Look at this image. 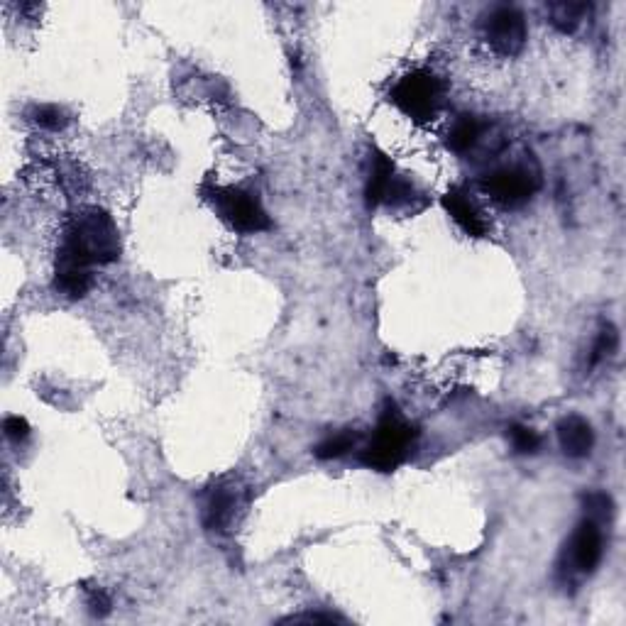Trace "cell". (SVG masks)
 Segmentation results:
<instances>
[{"mask_svg":"<svg viewBox=\"0 0 626 626\" xmlns=\"http://www.w3.org/2000/svg\"><path fill=\"white\" fill-rule=\"evenodd\" d=\"M585 504H587V512H590V519H609L612 516V497L604 492H595L590 494V497H585Z\"/></svg>","mask_w":626,"mask_h":626,"instance_id":"d6986e66","label":"cell"},{"mask_svg":"<svg viewBox=\"0 0 626 626\" xmlns=\"http://www.w3.org/2000/svg\"><path fill=\"white\" fill-rule=\"evenodd\" d=\"M30 118L45 130H64L69 123V113L62 106H54V103H40V106H35Z\"/></svg>","mask_w":626,"mask_h":626,"instance_id":"2e32d148","label":"cell"},{"mask_svg":"<svg viewBox=\"0 0 626 626\" xmlns=\"http://www.w3.org/2000/svg\"><path fill=\"white\" fill-rule=\"evenodd\" d=\"M507 436H509V443H512L514 453L519 455H534L538 448H541V436L534 431V428L529 426H521V424H514L507 428Z\"/></svg>","mask_w":626,"mask_h":626,"instance_id":"e0dca14e","label":"cell"},{"mask_svg":"<svg viewBox=\"0 0 626 626\" xmlns=\"http://www.w3.org/2000/svg\"><path fill=\"white\" fill-rule=\"evenodd\" d=\"M91 267L93 265L84 262L81 257L59 250L57 262H54V289H57L64 299L71 301L84 299L93 287Z\"/></svg>","mask_w":626,"mask_h":626,"instance_id":"52a82bcc","label":"cell"},{"mask_svg":"<svg viewBox=\"0 0 626 626\" xmlns=\"http://www.w3.org/2000/svg\"><path fill=\"white\" fill-rule=\"evenodd\" d=\"M604 553L602 531L595 519H585L570 538V563L578 573H595Z\"/></svg>","mask_w":626,"mask_h":626,"instance_id":"ba28073f","label":"cell"},{"mask_svg":"<svg viewBox=\"0 0 626 626\" xmlns=\"http://www.w3.org/2000/svg\"><path fill=\"white\" fill-rule=\"evenodd\" d=\"M235 507H238V492H233V487H216L208 492L206 502H203V526L208 531H223L233 521Z\"/></svg>","mask_w":626,"mask_h":626,"instance_id":"8fae6325","label":"cell"},{"mask_svg":"<svg viewBox=\"0 0 626 626\" xmlns=\"http://www.w3.org/2000/svg\"><path fill=\"white\" fill-rule=\"evenodd\" d=\"M203 196L216 208L218 216L238 233L252 235L272 228L267 211L250 191L238 189V186H203Z\"/></svg>","mask_w":626,"mask_h":626,"instance_id":"277c9868","label":"cell"},{"mask_svg":"<svg viewBox=\"0 0 626 626\" xmlns=\"http://www.w3.org/2000/svg\"><path fill=\"white\" fill-rule=\"evenodd\" d=\"M416 436L419 433L404 419L397 404L387 402L370 443L360 450V463L377 472H394L411 455Z\"/></svg>","mask_w":626,"mask_h":626,"instance_id":"7a4b0ae2","label":"cell"},{"mask_svg":"<svg viewBox=\"0 0 626 626\" xmlns=\"http://www.w3.org/2000/svg\"><path fill=\"white\" fill-rule=\"evenodd\" d=\"M485 37L502 57H516L526 45V20L516 8L502 5L485 18Z\"/></svg>","mask_w":626,"mask_h":626,"instance_id":"8992f818","label":"cell"},{"mask_svg":"<svg viewBox=\"0 0 626 626\" xmlns=\"http://www.w3.org/2000/svg\"><path fill=\"white\" fill-rule=\"evenodd\" d=\"M558 443L568 458H587L595 446V431L582 416H565L558 424Z\"/></svg>","mask_w":626,"mask_h":626,"instance_id":"30bf717a","label":"cell"},{"mask_svg":"<svg viewBox=\"0 0 626 626\" xmlns=\"http://www.w3.org/2000/svg\"><path fill=\"white\" fill-rule=\"evenodd\" d=\"M394 177H397V169H394V162L389 159L384 152L372 150L370 155V177H367L365 184V203L367 208H377L384 203V196H387L389 186H392Z\"/></svg>","mask_w":626,"mask_h":626,"instance_id":"7c38bea8","label":"cell"},{"mask_svg":"<svg viewBox=\"0 0 626 626\" xmlns=\"http://www.w3.org/2000/svg\"><path fill=\"white\" fill-rule=\"evenodd\" d=\"M336 622H343L336 614H299V617L282 619V624H336Z\"/></svg>","mask_w":626,"mask_h":626,"instance_id":"7402d4cb","label":"cell"},{"mask_svg":"<svg viewBox=\"0 0 626 626\" xmlns=\"http://www.w3.org/2000/svg\"><path fill=\"white\" fill-rule=\"evenodd\" d=\"M3 433L10 438V441L23 443V441H27V438H30L32 428L23 419V416H8V419L3 421Z\"/></svg>","mask_w":626,"mask_h":626,"instance_id":"ffe728a7","label":"cell"},{"mask_svg":"<svg viewBox=\"0 0 626 626\" xmlns=\"http://www.w3.org/2000/svg\"><path fill=\"white\" fill-rule=\"evenodd\" d=\"M443 81L433 71L414 69L404 74L389 91V101L402 111L411 123L426 125L436 120L443 106Z\"/></svg>","mask_w":626,"mask_h":626,"instance_id":"3957f363","label":"cell"},{"mask_svg":"<svg viewBox=\"0 0 626 626\" xmlns=\"http://www.w3.org/2000/svg\"><path fill=\"white\" fill-rule=\"evenodd\" d=\"M538 186H541V177L526 164L499 167L482 179V191L504 208L524 206L526 201L534 199Z\"/></svg>","mask_w":626,"mask_h":626,"instance_id":"5b68a950","label":"cell"},{"mask_svg":"<svg viewBox=\"0 0 626 626\" xmlns=\"http://www.w3.org/2000/svg\"><path fill=\"white\" fill-rule=\"evenodd\" d=\"M482 137V123L475 118V115H460L453 125H450L446 145L450 152L455 155H465L472 147L480 142Z\"/></svg>","mask_w":626,"mask_h":626,"instance_id":"4fadbf2b","label":"cell"},{"mask_svg":"<svg viewBox=\"0 0 626 626\" xmlns=\"http://www.w3.org/2000/svg\"><path fill=\"white\" fill-rule=\"evenodd\" d=\"M86 602H89V612L93 617H106V614H111V597L103 590H98V587L89 590V600Z\"/></svg>","mask_w":626,"mask_h":626,"instance_id":"44dd1931","label":"cell"},{"mask_svg":"<svg viewBox=\"0 0 626 626\" xmlns=\"http://www.w3.org/2000/svg\"><path fill=\"white\" fill-rule=\"evenodd\" d=\"M443 208H446L448 216L453 218L470 238H485L487 230H490L485 213H482L480 206L470 199V194L463 186H453V189H448L446 194H443Z\"/></svg>","mask_w":626,"mask_h":626,"instance_id":"9c48e42d","label":"cell"},{"mask_svg":"<svg viewBox=\"0 0 626 626\" xmlns=\"http://www.w3.org/2000/svg\"><path fill=\"white\" fill-rule=\"evenodd\" d=\"M590 5L585 3H553L551 5V25L560 32H573L585 20Z\"/></svg>","mask_w":626,"mask_h":626,"instance_id":"9a60e30c","label":"cell"},{"mask_svg":"<svg viewBox=\"0 0 626 626\" xmlns=\"http://www.w3.org/2000/svg\"><path fill=\"white\" fill-rule=\"evenodd\" d=\"M358 438L360 436L355 431L333 433V436H328L326 441L318 443L316 450H313V455H316L318 460L343 458V455H348L350 450H355V446H358Z\"/></svg>","mask_w":626,"mask_h":626,"instance_id":"5bb4252c","label":"cell"},{"mask_svg":"<svg viewBox=\"0 0 626 626\" xmlns=\"http://www.w3.org/2000/svg\"><path fill=\"white\" fill-rule=\"evenodd\" d=\"M617 348H619L617 328H614L612 323H604V326L600 328V336H597L595 345H592L590 365H597V362H602L604 358H609V355H614L617 353Z\"/></svg>","mask_w":626,"mask_h":626,"instance_id":"ac0fdd59","label":"cell"},{"mask_svg":"<svg viewBox=\"0 0 626 626\" xmlns=\"http://www.w3.org/2000/svg\"><path fill=\"white\" fill-rule=\"evenodd\" d=\"M59 250L71 252L89 265L113 262L120 255L118 228L101 208H84L69 221Z\"/></svg>","mask_w":626,"mask_h":626,"instance_id":"6da1fadb","label":"cell"}]
</instances>
